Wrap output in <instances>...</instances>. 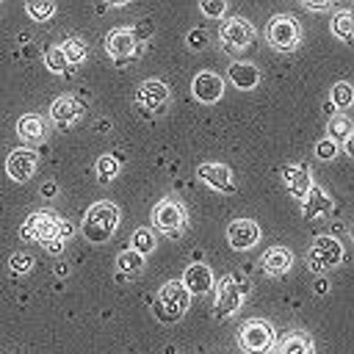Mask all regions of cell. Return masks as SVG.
<instances>
[{
  "label": "cell",
  "mask_w": 354,
  "mask_h": 354,
  "mask_svg": "<svg viewBox=\"0 0 354 354\" xmlns=\"http://www.w3.org/2000/svg\"><path fill=\"white\" fill-rule=\"evenodd\" d=\"M116 227H119V207L111 199H102V202H94L86 210L80 232L88 243H105V241H111Z\"/></svg>",
  "instance_id": "obj_1"
},
{
  "label": "cell",
  "mask_w": 354,
  "mask_h": 354,
  "mask_svg": "<svg viewBox=\"0 0 354 354\" xmlns=\"http://www.w3.org/2000/svg\"><path fill=\"white\" fill-rule=\"evenodd\" d=\"M274 340H277V332L268 321L263 318H249L241 329H238V346L246 351V354H268L274 348Z\"/></svg>",
  "instance_id": "obj_2"
},
{
  "label": "cell",
  "mask_w": 354,
  "mask_h": 354,
  "mask_svg": "<svg viewBox=\"0 0 354 354\" xmlns=\"http://www.w3.org/2000/svg\"><path fill=\"white\" fill-rule=\"evenodd\" d=\"M340 260H343V243L332 235H318L307 249V266L315 274L332 271L335 266H340Z\"/></svg>",
  "instance_id": "obj_3"
},
{
  "label": "cell",
  "mask_w": 354,
  "mask_h": 354,
  "mask_svg": "<svg viewBox=\"0 0 354 354\" xmlns=\"http://www.w3.org/2000/svg\"><path fill=\"white\" fill-rule=\"evenodd\" d=\"M152 224H155V230H160L163 235H169V238H177V235H183V230H185V207H183V202L180 199H174V196H166V199H160L155 207H152Z\"/></svg>",
  "instance_id": "obj_4"
},
{
  "label": "cell",
  "mask_w": 354,
  "mask_h": 354,
  "mask_svg": "<svg viewBox=\"0 0 354 354\" xmlns=\"http://www.w3.org/2000/svg\"><path fill=\"white\" fill-rule=\"evenodd\" d=\"M266 39L274 50H296L299 47V39H301V28H299V19L290 17V14H274L268 28H266Z\"/></svg>",
  "instance_id": "obj_5"
},
{
  "label": "cell",
  "mask_w": 354,
  "mask_h": 354,
  "mask_svg": "<svg viewBox=\"0 0 354 354\" xmlns=\"http://www.w3.org/2000/svg\"><path fill=\"white\" fill-rule=\"evenodd\" d=\"M246 282L235 279V277H224L221 285L216 288V318H230L241 310L243 299H246Z\"/></svg>",
  "instance_id": "obj_6"
},
{
  "label": "cell",
  "mask_w": 354,
  "mask_h": 354,
  "mask_svg": "<svg viewBox=\"0 0 354 354\" xmlns=\"http://www.w3.org/2000/svg\"><path fill=\"white\" fill-rule=\"evenodd\" d=\"M218 36H221L224 50L241 53V50H249L252 47V41H254V25L246 17H230L221 25V33Z\"/></svg>",
  "instance_id": "obj_7"
},
{
  "label": "cell",
  "mask_w": 354,
  "mask_h": 354,
  "mask_svg": "<svg viewBox=\"0 0 354 354\" xmlns=\"http://www.w3.org/2000/svg\"><path fill=\"white\" fill-rule=\"evenodd\" d=\"M58 221H61V216H55L53 210H33L22 224V238L47 243V241L58 238Z\"/></svg>",
  "instance_id": "obj_8"
},
{
  "label": "cell",
  "mask_w": 354,
  "mask_h": 354,
  "mask_svg": "<svg viewBox=\"0 0 354 354\" xmlns=\"http://www.w3.org/2000/svg\"><path fill=\"white\" fill-rule=\"evenodd\" d=\"M188 301H191V293L177 279H169L158 290V304H160V310H166V318H180L188 310Z\"/></svg>",
  "instance_id": "obj_9"
},
{
  "label": "cell",
  "mask_w": 354,
  "mask_h": 354,
  "mask_svg": "<svg viewBox=\"0 0 354 354\" xmlns=\"http://www.w3.org/2000/svg\"><path fill=\"white\" fill-rule=\"evenodd\" d=\"M36 166H39V155H36L33 147H19V149H14V152L8 155V160H6V171H8V177L17 180V183L30 180L33 171H36Z\"/></svg>",
  "instance_id": "obj_10"
},
{
  "label": "cell",
  "mask_w": 354,
  "mask_h": 354,
  "mask_svg": "<svg viewBox=\"0 0 354 354\" xmlns=\"http://www.w3.org/2000/svg\"><path fill=\"white\" fill-rule=\"evenodd\" d=\"M136 47H138V39H136V33L130 28H116V30H111L105 36V50L119 64L127 61L130 55H136Z\"/></svg>",
  "instance_id": "obj_11"
},
{
  "label": "cell",
  "mask_w": 354,
  "mask_h": 354,
  "mask_svg": "<svg viewBox=\"0 0 354 354\" xmlns=\"http://www.w3.org/2000/svg\"><path fill=\"white\" fill-rule=\"evenodd\" d=\"M191 91H194V97H196L199 102L213 105V102H218L221 94H224V80H221V75H216V72H199V75L194 77V83H191Z\"/></svg>",
  "instance_id": "obj_12"
},
{
  "label": "cell",
  "mask_w": 354,
  "mask_h": 354,
  "mask_svg": "<svg viewBox=\"0 0 354 354\" xmlns=\"http://www.w3.org/2000/svg\"><path fill=\"white\" fill-rule=\"evenodd\" d=\"M196 174H199V180H202L205 185H210L213 191H221V194H232V191H235L232 171H230L224 163H199Z\"/></svg>",
  "instance_id": "obj_13"
},
{
  "label": "cell",
  "mask_w": 354,
  "mask_h": 354,
  "mask_svg": "<svg viewBox=\"0 0 354 354\" xmlns=\"http://www.w3.org/2000/svg\"><path fill=\"white\" fill-rule=\"evenodd\" d=\"M260 238V227L252 218H235L227 227V241L232 249H252Z\"/></svg>",
  "instance_id": "obj_14"
},
{
  "label": "cell",
  "mask_w": 354,
  "mask_h": 354,
  "mask_svg": "<svg viewBox=\"0 0 354 354\" xmlns=\"http://www.w3.org/2000/svg\"><path fill=\"white\" fill-rule=\"evenodd\" d=\"M138 102H141L144 108H149V111H163V105L169 102V88H166V83H163V80H155V77L144 80V83L138 86Z\"/></svg>",
  "instance_id": "obj_15"
},
{
  "label": "cell",
  "mask_w": 354,
  "mask_h": 354,
  "mask_svg": "<svg viewBox=\"0 0 354 354\" xmlns=\"http://www.w3.org/2000/svg\"><path fill=\"white\" fill-rule=\"evenodd\" d=\"M183 288L188 293H207L213 288V271L205 263H191L183 274Z\"/></svg>",
  "instance_id": "obj_16"
},
{
  "label": "cell",
  "mask_w": 354,
  "mask_h": 354,
  "mask_svg": "<svg viewBox=\"0 0 354 354\" xmlns=\"http://www.w3.org/2000/svg\"><path fill=\"white\" fill-rule=\"evenodd\" d=\"M80 113H83V102L72 94H64L50 105V119L55 124H72L75 119H80Z\"/></svg>",
  "instance_id": "obj_17"
},
{
  "label": "cell",
  "mask_w": 354,
  "mask_h": 354,
  "mask_svg": "<svg viewBox=\"0 0 354 354\" xmlns=\"http://www.w3.org/2000/svg\"><path fill=\"white\" fill-rule=\"evenodd\" d=\"M260 266H263L266 274H271V277H282V274H288L290 266H293V252L285 249V246H271V249L260 257Z\"/></svg>",
  "instance_id": "obj_18"
},
{
  "label": "cell",
  "mask_w": 354,
  "mask_h": 354,
  "mask_svg": "<svg viewBox=\"0 0 354 354\" xmlns=\"http://www.w3.org/2000/svg\"><path fill=\"white\" fill-rule=\"evenodd\" d=\"M271 354H315V346L304 332L296 329V332H288L279 340H274Z\"/></svg>",
  "instance_id": "obj_19"
},
{
  "label": "cell",
  "mask_w": 354,
  "mask_h": 354,
  "mask_svg": "<svg viewBox=\"0 0 354 354\" xmlns=\"http://www.w3.org/2000/svg\"><path fill=\"white\" fill-rule=\"evenodd\" d=\"M17 136L28 144H39L47 138V122L39 116V113H25L19 122H17Z\"/></svg>",
  "instance_id": "obj_20"
},
{
  "label": "cell",
  "mask_w": 354,
  "mask_h": 354,
  "mask_svg": "<svg viewBox=\"0 0 354 354\" xmlns=\"http://www.w3.org/2000/svg\"><path fill=\"white\" fill-rule=\"evenodd\" d=\"M301 202H304V205H301L304 218H318V216H326V213L332 210V199H329V194H326L321 185H315V183H313L310 194H307Z\"/></svg>",
  "instance_id": "obj_21"
},
{
  "label": "cell",
  "mask_w": 354,
  "mask_h": 354,
  "mask_svg": "<svg viewBox=\"0 0 354 354\" xmlns=\"http://www.w3.org/2000/svg\"><path fill=\"white\" fill-rule=\"evenodd\" d=\"M282 177H285L288 191H290L296 199H304V196L310 194V188H313V177H310V171L301 169V166H285Z\"/></svg>",
  "instance_id": "obj_22"
},
{
  "label": "cell",
  "mask_w": 354,
  "mask_h": 354,
  "mask_svg": "<svg viewBox=\"0 0 354 354\" xmlns=\"http://www.w3.org/2000/svg\"><path fill=\"white\" fill-rule=\"evenodd\" d=\"M230 80H232L238 88L249 91V88H254V86L260 83V69H257L254 64H249V61H232V64H230Z\"/></svg>",
  "instance_id": "obj_23"
},
{
  "label": "cell",
  "mask_w": 354,
  "mask_h": 354,
  "mask_svg": "<svg viewBox=\"0 0 354 354\" xmlns=\"http://www.w3.org/2000/svg\"><path fill=\"white\" fill-rule=\"evenodd\" d=\"M332 33L340 41H351V36H354V14L348 8H343V11H337L332 17Z\"/></svg>",
  "instance_id": "obj_24"
},
{
  "label": "cell",
  "mask_w": 354,
  "mask_h": 354,
  "mask_svg": "<svg viewBox=\"0 0 354 354\" xmlns=\"http://www.w3.org/2000/svg\"><path fill=\"white\" fill-rule=\"evenodd\" d=\"M61 53H64L66 64H83L86 55H88V44H86L80 36H69V39L61 44Z\"/></svg>",
  "instance_id": "obj_25"
},
{
  "label": "cell",
  "mask_w": 354,
  "mask_h": 354,
  "mask_svg": "<svg viewBox=\"0 0 354 354\" xmlns=\"http://www.w3.org/2000/svg\"><path fill=\"white\" fill-rule=\"evenodd\" d=\"M351 133H354V124H351V119H348L346 113H335V116L329 119V136H326V138H332L335 144L351 138Z\"/></svg>",
  "instance_id": "obj_26"
},
{
  "label": "cell",
  "mask_w": 354,
  "mask_h": 354,
  "mask_svg": "<svg viewBox=\"0 0 354 354\" xmlns=\"http://www.w3.org/2000/svg\"><path fill=\"white\" fill-rule=\"evenodd\" d=\"M116 268H119L122 274L136 277V274H141V271H144V257H141V254H136L133 249H124V252H119V254H116Z\"/></svg>",
  "instance_id": "obj_27"
},
{
  "label": "cell",
  "mask_w": 354,
  "mask_h": 354,
  "mask_svg": "<svg viewBox=\"0 0 354 354\" xmlns=\"http://www.w3.org/2000/svg\"><path fill=\"white\" fill-rule=\"evenodd\" d=\"M25 11H28L30 19L44 22V19H50V17L55 14V3H53V0H28V3H25Z\"/></svg>",
  "instance_id": "obj_28"
},
{
  "label": "cell",
  "mask_w": 354,
  "mask_h": 354,
  "mask_svg": "<svg viewBox=\"0 0 354 354\" xmlns=\"http://www.w3.org/2000/svg\"><path fill=\"white\" fill-rule=\"evenodd\" d=\"M119 174V160H116V155H100L97 158V180L100 183H111L113 177Z\"/></svg>",
  "instance_id": "obj_29"
},
{
  "label": "cell",
  "mask_w": 354,
  "mask_h": 354,
  "mask_svg": "<svg viewBox=\"0 0 354 354\" xmlns=\"http://www.w3.org/2000/svg\"><path fill=\"white\" fill-rule=\"evenodd\" d=\"M155 249V235H152V230L149 227H141V230H136L133 232V252L136 254H149Z\"/></svg>",
  "instance_id": "obj_30"
},
{
  "label": "cell",
  "mask_w": 354,
  "mask_h": 354,
  "mask_svg": "<svg viewBox=\"0 0 354 354\" xmlns=\"http://www.w3.org/2000/svg\"><path fill=\"white\" fill-rule=\"evenodd\" d=\"M332 102H335L337 108H348V105L354 102V88H351V83H346V80L335 83V86H332Z\"/></svg>",
  "instance_id": "obj_31"
},
{
  "label": "cell",
  "mask_w": 354,
  "mask_h": 354,
  "mask_svg": "<svg viewBox=\"0 0 354 354\" xmlns=\"http://www.w3.org/2000/svg\"><path fill=\"white\" fill-rule=\"evenodd\" d=\"M8 268H11L14 274H28V271L33 268V254H30V252H14V254L8 257Z\"/></svg>",
  "instance_id": "obj_32"
},
{
  "label": "cell",
  "mask_w": 354,
  "mask_h": 354,
  "mask_svg": "<svg viewBox=\"0 0 354 354\" xmlns=\"http://www.w3.org/2000/svg\"><path fill=\"white\" fill-rule=\"evenodd\" d=\"M44 64H47V69H50V72L61 75V72L66 69V58H64L61 47H50V50L44 53Z\"/></svg>",
  "instance_id": "obj_33"
},
{
  "label": "cell",
  "mask_w": 354,
  "mask_h": 354,
  "mask_svg": "<svg viewBox=\"0 0 354 354\" xmlns=\"http://www.w3.org/2000/svg\"><path fill=\"white\" fill-rule=\"evenodd\" d=\"M199 11H202L205 17H210V19H218V17H224L227 3H224V0H202V3H199Z\"/></svg>",
  "instance_id": "obj_34"
},
{
  "label": "cell",
  "mask_w": 354,
  "mask_h": 354,
  "mask_svg": "<svg viewBox=\"0 0 354 354\" xmlns=\"http://www.w3.org/2000/svg\"><path fill=\"white\" fill-rule=\"evenodd\" d=\"M315 155H318L321 160H332V158L337 155V144H335L332 138H321V141L315 144Z\"/></svg>",
  "instance_id": "obj_35"
},
{
  "label": "cell",
  "mask_w": 354,
  "mask_h": 354,
  "mask_svg": "<svg viewBox=\"0 0 354 354\" xmlns=\"http://www.w3.org/2000/svg\"><path fill=\"white\" fill-rule=\"evenodd\" d=\"M205 44H207V33L199 30V28H194V30L188 33V47H191V50H202Z\"/></svg>",
  "instance_id": "obj_36"
},
{
  "label": "cell",
  "mask_w": 354,
  "mask_h": 354,
  "mask_svg": "<svg viewBox=\"0 0 354 354\" xmlns=\"http://www.w3.org/2000/svg\"><path fill=\"white\" fill-rule=\"evenodd\" d=\"M72 232H75V227H72L66 218H61V221H58V238H61V241H66Z\"/></svg>",
  "instance_id": "obj_37"
},
{
  "label": "cell",
  "mask_w": 354,
  "mask_h": 354,
  "mask_svg": "<svg viewBox=\"0 0 354 354\" xmlns=\"http://www.w3.org/2000/svg\"><path fill=\"white\" fill-rule=\"evenodd\" d=\"M44 249H47L50 254H61V252H64V241H61V238H53V241L44 243Z\"/></svg>",
  "instance_id": "obj_38"
},
{
  "label": "cell",
  "mask_w": 354,
  "mask_h": 354,
  "mask_svg": "<svg viewBox=\"0 0 354 354\" xmlns=\"http://www.w3.org/2000/svg\"><path fill=\"white\" fill-rule=\"evenodd\" d=\"M304 8H313V11H324V8H329V3H324V0H304Z\"/></svg>",
  "instance_id": "obj_39"
},
{
  "label": "cell",
  "mask_w": 354,
  "mask_h": 354,
  "mask_svg": "<svg viewBox=\"0 0 354 354\" xmlns=\"http://www.w3.org/2000/svg\"><path fill=\"white\" fill-rule=\"evenodd\" d=\"M55 194H58V185H55V183H53V180H50V183H44V185H41V196H55Z\"/></svg>",
  "instance_id": "obj_40"
},
{
  "label": "cell",
  "mask_w": 354,
  "mask_h": 354,
  "mask_svg": "<svg viewBox=\"0 0 354 354\" xmlns=\"http://www.w3.org/2000/svg\"><path fill=\"white\" fill-rule=\"evenodd\" d=\"M343 147H346V152H348V155H354V138H346V141H343Z\"/></svg>",
  "instance_id": "obj_41"
}]
</instances>
